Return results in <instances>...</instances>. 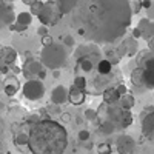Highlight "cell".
I'll list each match as a JSON object with an SVG mask.
<instances>
[{
  "mask_svg": "<svg viewBox=\"0 0 154 154\" xmlns=\"http://www.w3.org/2000/svg\"><path fill=\"white\" fill-rule=\"evenodd\" d=\"M131 16L126 0H79L69 14V25L89 43L111 45L125 37Z\"/></svg>",
  "mask_w": 154,
  "mask_h": 154,
  "instance_id": "6da1fadb",
  "label": "cell"
},
{
  "mask_svg": "<svg viewBox=\"0 0 154 154\" xmlns=\"http://www.w3.org/2000/svg\"><path fill=\"white\" fill-rule=\"evenodd\" d=\"M28 148L32 154H63L68 146V133L60 122L42 119L29 128Z\"/></svg>",
  "mask_w": 154,
  "mask_h": 154,
  "instance_id": "7a4b0ae2",
  "label": "cell"
},
{
  "mask_svg": "<svg viewBox=\"0 0 154 154\" xmlns=\"http://www.w3.org/2000/svg\"><path fill=\"white\" fill-rule=\"evenodd\" d=\"M133 123V114L120 105L102 103L97 109V126L103 134H114L126 130Z\"/></svg>",
  "mask_w": 154,
  "mask_h": 154,
  "instance_id": "3957f363",
  "label": "cell"
},
{
  "mask_svg": "<svg viewBox=\"0 0 154 154\" xmlns=\"http://www.w3.org/2000/svg\"><path fill=\"white\" fill-rule=\"evenodd\" d=\"M122 72L114 68L112 72L109 74H100L97 72V69L86 77V94H91V96H99V94H103L105 91L111 88H116L119 83H122Z\"/></svg>",
  "mask_w": 154,
  "mask_h": 154,
  "instance_id": "277c9868",
  "label": "cell"
},
{
  "mask_svg": "<svg viewBox=\"0 0 154 154\" xmlns=\"http://www.w3.org/2000/svg\"><path fill=\"white\" fill-rule=\"evenodd\" d=\"M66 60H68V53H66V48L62 43H53L51 46L42 49L40 62L48 69L59 71L62 66L66 65Z\"/></svg>",
  "mask_w": 154,
  "mask_h": 154,
  "instance_id": "5b68a950",
  "label": "cell"
},
{
  "mask_svg": "<svg viewBox=\"0 0 154 154\" xmlns=\"http://www.w3.org/2000/svg\"><path fill=\"white\" fill-rule=\"evenodd\" d=\"M131 83L137 94H142L146 89H154V71L143 68H134L131 71Z\"/></svg>",
  "mask_w": 154,
  "mask_h": 154,
  "instance_id": "8992f818",
  "label": "cell"
},
{
  "mask_svg": "<svg viewBox=\"0 0 154 154\" xmlns=\"http://www.w3.org/2000/svg\"><path fill=\"white\" fill-rule=\"evenodd\" d=\"M63 12L59 6V0H49V2H45L43 9L38 16V20L43 23V26H54V25L59 23V20L62 19Z\"/></svg>",
  "mask_w": 154,
  "mask_h": 154,
  "instance_id": "52a82bcc",
  "label": "cell"
},
{
  "mask_svg": "<svg viewBox=\"0 0 154 154\" xmlns=\"http://www.w3.org/2000/svg\"><path fill=\"white\" fill-rule=\"evenodd\" d=\"M74 56L75 59H83V57H88V59H93L96 63H100L102 60H103V51L100 49L99 45L96 43H82L77 46V49L74 51Z\"/></svg>",
  "mask_w": 154,
  "mask_h": 154,
  "instance_id": "ba28073f",
  "label": "cell"
},
{
  "mask_svg": "<svg viewBox=\"0 0 154 154\" xmlns=\"http://www.w3.org/2000/svg\"><path fill=\"white\" fill-rule=\"evenodd\" d=\"M43 71H45V66H43V63L40 62V59L29 57V59L23 60L22 72H23V75L26 77L28 80H37Z\"/></svg>",
  "mask_w": 154,
  "mask_h": 154,
  "instance_id": "9c48e42d",
  "label": "cell"
},
{
  "mask_svg": "<svg viewBox=\"0 0 154 154\" xmlns=\"http://www.w3.org/2000/svg\"><path fill=\"white\" fill-rule=\"evenodd\" d=\"M23 97L28 100H40L45 94V85L42 80H26L22 86Z\"/></svg>",
  "mask_w": 154,
  "mask_h": 154,
  "instance_id": "30bf717a",
  "label": "cell"
},
{
  "mask_svg": "<svg viewBox=\"0 0 154 154\" xmlns=\"http://www.w3.org/2000/svg\"><path fill=\"white\" fill-rule=\"evenodd\" d=\"M17 16L14 14V6L11 3H6L3 0H0V29L5 26H11L12 23H16Z\"/></svg>",
  "mask_w": 154,
  "mask_h": 154,
  "instance_id": "8fae6325",
  "label": "cell"
},
{
  "mask_svg": "<svg viewBox=\"0 0 154 154\" xmlns=\"http://www.w3.org/2000/svg\"><path fill=\"white\" fill-rule=\"evenodd\" d=\"M16 60H17V51L12 46H5L2 59H0V72L8 74L11 68L16 65Z\"/></svg>",
  "mask_w": 154,
  "mask_h": 154,
  "instance_id": "7c38bea8",
  "label": "cell"
},
{
  "mask_svg": "<svg viewBox=\"0 0 154 154\" xmlns=\"http://www.w3.org/2000/svg\"><path fill=\"white\" fill-rule=\"evenodd\" d=\"M97 65L99 63H96L93 59H88V57L77 59L74 71H75L77 75H80V77H88V75H91L97 69Z\"/></svg>",
  "mask_w": 154,
  "mask_h": 154,
  "instance_id": "4fadbf2b",
  "label": "cell"
},
{
  "mask_svg": "<svg viewBox=\"0 0 154 154\" xmlns=\"http://www.w3.org/2000/svg\"><path fill=\"white\" fill-rule=\"evenodd\" d=\"M116 148H117L119 154H131L136 148V143H134L131 136L122 134V136L117 137V140H116Z\"/></svg>",
  "mask_w": 154,
  "mask_h": 154,
  "instance_id": "5bb4252c",
  "label": "cell"
},
{
  "mask_svg": "<svg viewBox=\"0 0 154 154\" xmlns=\"http://www.w3.org/2000/svg\"><path fill=\"white\" fill-rule=\"evenodd\" d=\"M69 97V89H66L63 85H57L53 91H51V103L53 105H63L65 102H68Z\"/></svg>",
  "mask_w": 154,
  "mask_h": 154,
  "instance_id": "9a60e30c",
  "label": "cell"
},
{
  "mask_svg": "<svg viewBox=\"0 0 154 154\" xmlns=\"http://www.w3.org/2000/svg\"><path fill=\"white\" fill-rule=\"evenodd\" d=\"M3 89L8 97H12L17 94V91L20 89V82L14 74H8L3 79Z\"/></svg>",
  "mask_w": 154,
  "mask_h": 154,
  "instance_id": "2e32d148",
  "label": "cell"
},
{
  "mask_svg": "<svg viewBox=\"0 0 154 154\" xmlns=\"http://www.w3.org/2000/svg\"><path fill=\"white\" fill-rule=\"evenodd\" d=\"M142 133L148 140L154 142V112L142 119Z\"/></svg>",
  "mask_w": 154,
  "mask_h": 154,
  "instance_id": "e0dca14e",
  "label": "cell"
},
{
  "mask_svg": "<svg viewBox=\"0 0 154 154\" xmlns=\"http://www.w3.org/2000/svg\"><path fill=\"white\" fill-rule=\"evenodd\" d=\"M137 28L142 31V37L145 38V40H151V38H154V23L149 19H142L139 22Z\"/></svg>",
  "mask_w": 154,
  "mask_h": 154,
  "instance_id": "ac0fdd59",
  "label": "cell"
},
{
  "mask_svg": "<svg viewBox=\"0 0 154 154\" xmlns=\"http://www.w3.org/2000/svg\"><path fill=\"white\" fill-rule=\"evenodd\" d=\"M85 99H86V93L82 91V89H79L77 86L71 85V88H69V97H68L69 103H72L75 106L77 105H82L83 102H85Z\"/></svg>",
  "mask_w": 154,
  "mask_h": 154,
  "instance_id": "d6986e66",
  "label": "cell"
},
{
  "mask_svg": "<svg viewBox=\"0 0 154 154\" xmlns=\"http://www.w3.org/2000/svg\"><path fill=\"white\" fill-rule=\"evenodd\" d=\"M139 66L148 69V71H154V53L151 51H145L139 56Z\"/></svg>",
  "mask_w": 154,
  "mask_h": 154,
  "instance_id": "ffe728a7",
  "label": "cell"
},
{
  "mask_svg": "<svg viewBox=\"0 0 154 154\" xmlns=\"http://www.w3.org/2000/svg\"><path fill=\"white\" fill-rule=\"evenodd\" d=\"M102 97H103V103H106V105H119L122 94L117 91V86H116V88H111L108 91H105L102 94Z\"/></svg>",
  "mask_w": 154,
  "mask_h": 154,
  "instance_id": "44dd1931",
  "label": "cell"
},
{
  "mask_svg": "<svg viewBox=\"0 0 154 154\" xmlns=\"http://www.w3.org/2000/svg\"><path fill=\"white\" fill-rule=\"evenodd\" d=\"M103 57H105V60H108L112 66H117L119 63H120V60H122V57L119 56V53H117V49H116V46H109V48H105L103 49Z\"/></svg>",
  "mask_w": 154,
  "mask_h": 154,
  "instance_id": "7402d4cb",
  "label": "cell"
},
{
  "mask_svg": "<svg viewBox=\"0 0 154 154\" xmlns=\"http://www.w3.org/2000/svg\"><path fill=\"white\" fill-rule=\"evenodd\" d=\"M128 49V56L130 57H134L137 54V51H139V43H137V38H134L133 35H126L123 37V40H122Z\"/></svg>",
  "mask_w": 154,
  "mask_h": 154,
  "instance_id": "603a6c76",
  "label": "cell"
},
{
  "mask_svg": "<svg viewBox=\"0 0 154 154\" xmlns=\"http://www.w3.org/2000/svg\"><path fill=\"white\" fill-rule=\"evenodd\" d=\"M59 6L63 14H71L77 6V0H59Z\"/></svg>",
  "mask_w": 154,
  "mask_h": 154,
  "instance_id": "cb8c5ba5",
  "label": "cell"
},
{
  "mask_svg": "<svg viewBox=\"0 0 154 154\" xmlns=\"http://www.w3.org/2000/svg\"><path fill=\"white\" fill-rule=\"evenodd\" d=\"M119 105L122 106V108H125V109H131L134 105H136V99H134V96L133 94H125V96H122V99H120V102H119Z\"/></svg>",
  "mask_w": 154,
  "mask_h": 154,
  "instance_id": "d4e9b609",
  "label": "cell"
},
{
  "mask_svg": "<svg viewBox=\"0 0 154 154\" xmlns=\"http://www.w3.org/2000/svg\"><path fill=\"white\" fill-rule=\"evenodd\" d=\"M112 71H114V66L111 65L108 60H105V59L97 65V72H100V74H109Z\"/></svg>",
  "mask_w": 154,
  "mask_h": 154,
  "instance_id": "484cf974",
  "label": "cell"
},
{
  "mask_svg": "<svg viewBox=\"0 0 154 154\" xmlns=\"http://www.w3.org/2000/svg\"><path fill=\"white\" fill-rule=\"evenodd\" d=\"M17 23L20 25H25V26H29L31 22H32V14L31 12H20V14L17 16Z\"/></svg>",
  "mask_w": 154,
  "mask_h": 154,
  "instance_id": "4316f807",
  "label": "cell"
},
{
  "mask_svg": "<svg viewBox=\"0 0 154 154\" xmlns=\"http://www.w3.org/2000/svg\"><path fill=\"white\" fill-rule=\"evenodd\" d=\"M28 142H29V134H26V133H19V134L14 137V143H16L17 146L28 145Z\"/></svg>",
  "mask_w": 154,
  "mask_h": 154,
  "instance_id": "83f0119b",
  "label": "cell"
},
{
  "mask_svg": "<svg viewBox=\"0 0 154 154\" xmlns=\"http://www.w3.org/2000/svg\"><path fill=\"white\" fill-rule=\"evenodd\" d=\"M74 86H77L79 89L86 93V77H80V75H75L74 77V82H72Z\"/></svg>",
  "mask_w": 154,
  "mask_h": 154,
  "instance_id": "f1b7e54d",
  "label": "cell"
},
{
  "mask_svg": "<svg viewBox=\"0 0 154 154\" xmlns=\"http://www.w3.org/2000/svg\"><path fill=\"white\" fill-rule=\"evenodd\" d=\"M43 5H45V2H40V0H35V3L32 5V6H29L31 8V14L32 16H40V12H42V9H43Z\"/></svg>",
  "mask_w": 154,
  "mask_h": 154,
  "instance_id": "f546056e",
  "label": "cell"
},
{
  "mask_svg": "<svg viewBox=\"0 0 154 154\" xmlns=\"http://www.w3.org/2000/svg\"><path fill=\"white\" fill-rule=\"evenodd\" d=\"M130 8H131L133 14H139L140 9H142V2H140V0H131V2H130Z\"/></svg>",
  "mask_w": 154,
  "mask_h": 154,
  "instance_id": "4dcf8cb0",
  "label": "cell"
},
{
  "mask_svg": "<svg viewBox=\"0 0 154 154\" xmlns=\"http://www.w3.org/2000/svg\"><path fill=\"white\" fill-rule=\"evenodd\" d=\"M85 119L86 120H89V122H97V111H94V109H86L85 111Z\"/></svg>",
  "mask_w": 154,
  "mask_h": 154,
  "instance_id": "1f68e13d",
  "label": "cell"
},
{
  "mask_svg": "<svg viewBox=\"0 0 154 154\" xmlns=\"http://www.w3.org/2000/svg\"><path fill=\"white\" fill-rule=\"evenodd\" d=\"M111 145L109 143H99L97 146V152L99 154H111Z\"/></svg>",
  "mask_w": 154,
  "mask_h": 154,
  "instance_id": "d6a6232c",
  "label": "cell"
},
{
  "mask_svg": "<svg viewBox=\"0 0 154 154\" xmlns=\"http://www.w3.org/2000/svg\"><path fill=\"white\" fill-rule=\"evenodd\" d=\"M62 45L65 48H72L74 46V37L72 35H63L62 37Z\"/></svg>",
  "mask_w": 154,
  "mask_h": 154,
  "instance_id": "836d02e7",
  "label": "cell"
},
{
  "mask_svg": "<svg viewBox=\"0 0 154 154\" xmlns=\"http://www.w3.org/2000/svg\"><path fill=\"white\" fill-rule=\"evenodd\" d=\"M9 29L11 31H14V32H23V31H26L28 29V26H25V25H20V23H12L11 26H9Z\"/></svg>",
  "mask_w": 154,
  "mask_h": 154,
  "instance_id": "e575fe53",
  "label": "cell"
},
{
  "mask_svg": "<svg viewBox=\"0 0 154 154\" xmlns=\"http://www.w3.org/2000/svg\"><path fill=\"white\" fill-rule=\"evenodd\" d=\"M54 42H53V37H51L49 34L48 35H45V37H42V45H43V48H46V46H51Z\"/></svg>",
  "mask_w": 154,
  "mask_h": 154,
  "instance_id": "d590c367",
  "label": "cell"
},
{
  "mask_svg": "<svg viewBox=\"0 0 154 154\" xmlns=\"http://www.w3.org/2000/svg\"><path fill=\"white\" fill-rule=\"evenodd\" d=\"M88 139H89V131L82 130V131L79 133V140H82V142H86Z\"/></svg>",
  "mask_w": 154,
  "mask_h": 154,
  "instance_id": "8d00e7d4",
  "label": "cell"
},
{
  "mask_svg": "<svg viewBox=\"0 0 154 154\" xmlns=\"http://www.w3.org/2000/svg\"><path fill=\"white\" fill-rule=\"evenodd\" d=\"M117 91H119L122 96L128 94V89H126V85H125V82H122V83H119V85H117Z\"/></svg>",
  "mask_w": 154,
  "mask_h": 154,
  "instance_id": "74e56055",
  "label": "cell"
},
{
  "mask_svg": "<svg viewBox=\"0 0 154 154\" xmlns=\"http://www.w3.org/2000/svg\"><path fill=\"white\" fill-rule=\"evenodd\" d=\"M37 34H38V35H42V37H45V35H48L49 32H48V28H46V26H43V25H42V26L37 29Z\"/></svg>",
  "mask_w": 154,
  "mask_h": 154,
  "instance_id": "f35d334b",
  "label": "cell"
},
{
  "mask_svg": "<svg viewBox=\"0 0 154 154\" xmlns=\"http://www.w3.org/2000/svg\"><path fill=\"white\" fill-rule=\"evenodd\" d=\"M152 5H154V2H151V0H143V2H142V8H145L146 11H148V9H151V8H152Z\"/></svg>",
  "mask_w": 154,
  "mask_h": 154,
  "instance_id": "ab89813d",
  "label": "cell"
},
{
  "mask_svg": "<svg viewBox=\"0 0 154 154\" xmlns=\"http://www.w3.org/2000/svg\"><path fill=\"white\" fill-rule=\"evenodd\" d=\"M134 38H140V37H142V31H140L139 28H134L133 29V34H131Z\"/></svg>",
  "mask_w": 154,
  "mask_h": 154,
  "instance_id": "60d3db41",
  "label": "cell"
},
{
  "mask_svg": "<svg viewBox=\"0 0 154 154\" xmlns=\"http://www.w3.org/2000/svg\"><path fill=\"white\" fill-rule=\"evenodd\" d=\"M48 112H51V114H57V112H59V106H57V105L48 106Z\"/></svg>",
  "mask_w": 154,
  "mask_h": 154,
  "instance_id": "b9f144b4",
  "label": "cell"
},
{
  "mask_svg": "<svg viewBox=\"0 0 154 154\" xmlns=\"http://www.w3.org/2000/svg\"><path fill=\"white\" fill-rule=\"evenodd\" d=\"M148 48L151 53H154V38H151V40H148Z\"/></svg>",
  "mask_w": 154,
  "mask_h": 154,
  "instance_id": "7bdbcfd3",
  "label": "cell"
},
{
  "mask_svg": "<svg viewBox=\"0 0 154 154\" xmlns=\"http://www.w3.org/2000/svg\"><path fill=\"white\" fill-rule=\"evenodd\" d=\"M19 72H20V68H17L16 65L11 68V74H14V75H16V74H19Z\"/></svg>",
  "mask_w": 154,
  "mask_h": 154,
  "instance_id": "ee69618b",
  "label": "cell"
},
{
  "mask_svg": "<svg viewBox=\"0 0 154 154\" xmlns=\"http://www.w3.org/2000/svg\"><path fill=\"white\" fill-rule=\"evenodd\" d=\"M148 17L149 19H154V5H152L151 9H148Z\"/></svg>",
  "mask_w": 154,
  "mask_h": 154,
  "instance_id": "f6af8a7d",
  "label": "cell"
},
{
  "mask_svg": "<svg viewBox=\"0 0 154 154\" xmlns=\"http://www.w3.org/2000/svg\"><path fill=\"white\" fill-rule=\"evenodd\" d=\"M62 120H63V122H69V120H71V117H69L68 114H63V116H62Z\"/></svg>",
  "mask_w": 154,
  "mask_h": 154,
  "instance_id": "bcb514c9",
  "label": "cell"
},
{
  "mask_svg": "<svg viewBox=\"0 0 154 154\" xmlns=\"http://www.w3.org/2000/svg\"><path fill=\"white\" fill-rule=\"evenodd\" d=\"M53 77H54V79H59V77H60V71H53Z\"/></svg>",
  "mask_w": 154,
  "mask_h": 154,
  "instance_id": "7dc6e473",
  "label": "cell"
},
{
  "mask_svg": "<svg viewBox=\"0 0 154 154\" xmlns=\"http://www.w3.org/2000/svg\"><path fill=\"white\" fill-rule=\"evenodd\" d=\"M3 48H5V46L0 45V59H2V54H3Z\"/></svg>",
  "mask_w": 154,
  "mask_h": 154,
  "instance_id": "c3c4849f",
  "label": "cell"
},
{
  "mask_svg": "<svg viewBox=\"0 0 154 154\" xmlns=\"http://www.w3.org/2000/svg\"><path fill=\"white\" fill-rule=\"evenodd\" d=\"M0 154H3V152H0Z\"/></svg>",
  "mask_w": 154,
  "mask_h": 154,
  "instance_id": "681fc988",
  "label": "cell"
}]
</instances>
